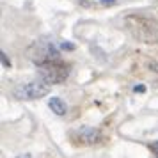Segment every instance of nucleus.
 I'll use <instances>...</instances> for the list:
<instances>
[{
  "label": "nucleus",
  "mask_w": 158,
  "mask_h": 158,
  "mask_svg": "<svg viewBox=\"0 0 158 158\" xmlns=\"http://www.w3.org/2000/svg\"><path fill=\"white\" fill-rule=\"evenodd\" d=\"M123 23L126 32L135 41L144 44H158V22L153 16L131 13L124 16Z\"/></svg>",
  "instance_id": "obj_1"
},
{
  "label": "nucleus",
  "mask_w": 158,
  "mask_h": 158,
  "mask_svg": "<svg viewBox=\"0 0 158 158\" xmlns=\"http://www.w3.org/2000/svg\"><path fill=\"white\" fill-rule=\"evenodd\" d=\"M48 91H50V85L44 80H32V82H25V84L16 87L15 96L18 100L30 101V100H39V98L46 96Z\"/></svg>",
  "instance_id": "obj_3"
},
{
  "label": "nucleus",
  "mask_w": 158,
  "mask_h": 158,
  "mask_svg": "<svg viewBox=\"0 0 158 158\" xmlns=\"http://www.w3.org/2000/svg\"><path fill=\"white\" fill-rule=\"evenodd\" d=\"M69 139L77 146H96V144L105 142V137H103V133H101L100 130L89 128V126H84V128L69 131Z\"/></svg>",
  "instance_id": "obj_4"
},
{
  "label": "nucleus",
  "mask_w": 158,
  "mask_h": 158,
  "mask_svg": "<svg viewBox=\"0 0 158 158\" xmlns=\"http://www.w3.org/2000/svg\"><path fill=\"white\" fill-rule=\"evenodd\" d=\"M48 107H50V110L53 112V114H57V115H64L66 112H68V107H66L64 100H60V98H57V96L50 98Z\"/></svg>",
  "instance_id": "obj_5"
},
{
  "label": "nucleus",
  "mask_w": 158,
  "mask_h": 158,
  "mask_svg": "<svg viewBox=\"0 0 158 158\" xmlns=\"http://www.w3.org/2000/svg\"><path fill=\"white\" fill-rule=\"evenodd\" d=\"M101 2H103L105 6H114L115 4V0H101Z\"/></svg>",
  "instance_id": "obj_9"
},
{
  "label": "nucleus",
  "mask_w": 158,
  "mask_h": 158,
  "mask_svg": "<svg viewBox=\"0 0 158 158\" xmlns=\"http://www.w3.org/2000/svg\"><path fill=\"white\" fill-rule=\"evenodd\" d=\"M148 68L153 69L155 73H158V62H156V60H148Z\"/></svg>",
  "instance_id": "obj_6"
},
{
  "label": "nucleus",
  "mask_w": 158,
  "mask_h": 158,
  "mask_svg": "<svg viewBox=\"0 0 158 158\" xmlns=\"http://www.w3.org/2000/svg\"><path fill=\"white\" fill-rule=\"evenodd\" d=\"M39 75L46 84H62L69 75V66L64 64L60 59H55L39 66Z\"/></svg>",
  "instance_id": "obj_2"
},
{
  "label": "nucleus",
  "mask_w": 158,
  "mask_h": 158,
  "mask_svg": "<svg viewBox=\"0 0 158 158\" xmlns=\"http://www.w3.org/2000/svg\"><path fill=\"white\" fill-rule=\"evenodd\" d=\"M2 60H4V66H11V62H9V59H6V53H4V52H2Z\"/></svg>",
  "instance_id": "obj_8"
},
{
  "label": "nucleus",
  "mask_w": 158,
  "mask_h": 158,
  "mask_svg": "<svg viewBox=\"0 0 158 158\" xmlns=\"http://www.w3.org/2000/svg\"><path fill=\"white\" fill-rule=\"evenodd\" d=\"M149 149L153 151L155 158H158V140H156V142H153V144H151V146H149Z\"/></svg>",
  "instance_id": "obj_7"
}]
</instances>
